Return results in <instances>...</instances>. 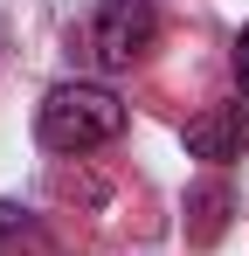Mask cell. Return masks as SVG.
Masks as SVG:
<instances>
[{"label": "cell", "instance_id": "cell-1", "mask_svg": "<svg viewBox=\"0 0 249 256\" xmlns=\"http://www.w3.org/2000/svg\"><path fill=\"white\" fill-rule=\"evenodd\" d=\"M35 132L48 152H97L124 132V104L111 84H56L35 111Z\"/></svg>", "mask_w": 249, "mask_h": 256}, {"label": "cell", "instance_id": "cell-2", "mask_svg": "<svg viewBox=\"0 0 249 256\" xmlns=\"http://www.w3.org/2000/svg\"><path fill=\"white\" fill-rule=\"evenodd\" d=\"M152 35H160V21H152V0H97V14H90V62L97 70H132L146 48H152Z\"/></svg>", "mask_w": 249, "mask_h": 256}, {"label": "cell", "instance_id": "cell-3", "mask_svg": "<svg viewBox=\"0 0 249 256\" xmlns=\"http://www.w3.org/2000/svg\"><path fill=\"white\" fill-rule=\"evenodd\" d=\"M242 146H249V104H214V111H201L187 125V152L208 160V166L242 160Z\"/></svg>", "mask_w": 249, "mask_h": 256}, {"label": "cell", "instance_id": "cell-4", "mask_svg": "<svg viewBox=\"0 0 249 256\" xmlns=\"http://www.w3.org/2000/svg\"><path fill=\"white\" fill-rule=\"evenodd\" d=\"M228 208H236L228 180H201V187L187 194V242H194V250L222 242V228H228Z\"/></svg>", "mask_w": 249, "mask_h": 256}, {"label": "cell", "instance_id": "cell-5", "mask_svg": "<svg viewBox=\"0 0 249 256\" xmlns=\"http://www.w3.org/2000/svg\"><path fill=\"white\" fill-rule=\"evenodd\" d=\"M42 250V228L28 208H14V201H0V256H35Z\"/></svg>", "mask_w": 249, "mask_h": 256}, {"label": "cell", "instance_id": "cell-6", "mask_svg": "<svg viewBox=\"0 0 249 256\" xmlns=\"http://www.w3.org/2000/svg\"><path fill=\"white\" fill-rule=\"evenodd\" d=\"M228 62H236V90H242V97H249V28H242V35H236V56H228Z\"/></svg>", "mask_w": 249, "mask_h": 256}]
</instances>
